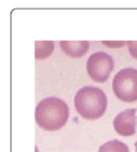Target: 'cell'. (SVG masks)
I'll return each mask as SVG.
<instances>
[{
    "instance_id": "10",
    "label": "cell",
    "mask_w": 137,
    "mask_h": 152,
    "mask_svg": "<svg viewBox=\"0 0 137 152\" xmlns=\"http://www.w3.org/2000/svg\"><path fill=\"white\" fill-rule=\"evenodd\" d=\"M135 147H136V152H137V142H135Z\"/></svg>"
},
{
    "instance_id": "9",
    "label": "cell",
    "mask_w": 137,
    "mask_h": 152,
    "mask_svg": "<svg viewBox=\"0 0 137 152\" xmlns=\"http://www.w3.org/2000/svg\"><path fill=\"white\" fill-rule=\"evenodd\" d=\"M128 45L129 53H130V55L133 58H135L137 60V42L129 41V42H128Z\"/></svg>"
},
{
    "instance_id": "1",
    "label": "cell",
    "mask_w": 137,
    "mask_h": 152,
    "mask_svg": "<svg viewBox=\"0 0 137 152\" xmlns=\"http://www.w3.org/2000/svg\"><path fill=\"white\" fill-rule=\"evenodd\" d=\"M70 114L68 105L57 97L42 100L35 110L36 121L46 131H57L65 126Z\"/></svg>"
},
{
    "instance_id": "4",
    "label": "cell",
    "mask_w": 137,
    "mask_h": 152,
    "mask_svg": "<svg viewBox=\"0 0 137 152\" xmlns=\"http://www.w3.org/2000/svg\"><path fill=\"white\" fill-rule=\"evenodd\" d=\"M113 69V58L103 51L93 53L87 60V73L96 83H105Z\"/></svg>"
},
{
    "instance_id": "8",
    "label": "cell",
    "mask_w": 137,
    "mask_h": 152,
    "mask_svg": "<svg viewBox=\"0 0 137 152\" xmlns=\"http://www.w3.org/2000/svg\"><path fill=\"white\" fill-rule=\"evenodd\" d=\"M99 152H130L128 145L118 140H113L101 145Z\"/></svg>"
},
{
    "instance_id": "7",
    "label": "cell",
    "mask_w": 137,
    "mask_h": 152,
    "mask_svg": "<svg viewBox=\"0 0 137 152\" xmlns=\"http://www.w3.org/2000/svg\"><path fill=\"white\" fill-rule=\"evenodd\" d=\"M54 49L53 42L46 41V42L35 43V57L37 59H44L52 53Z\"/></svg>"
},
{
    "instance_id": "6",
    "label": "cell",
    "mask_w": 137,
    "mask_h": 152,
    "mask_svg": "<svg viewBox=\"0 0 137 152\" xmlns=\"http://www.w3.org/2000/svg\"><path fill=\"white\" fill-rule=\"evenodd\" d=\"M90 44L87 41H78V42H70V41H61L60 48L66 55L72 58H78L83 56L88 51Z\"/></svg>"
},
{
    "instance_id": "3",
    "label": "cell",
    "mask_w": 137,
    "mask_h": 152,
    "mask_svg": "<svg viewBox=\"0 0 137 152\" xmlns=\"http://www.w3.org/2000/svg\"><path fill=\"white\" fill-rule=\"evenodd\" d=\"M114 94L124 102L137 100V70L133 68L122 69L113 79Z\"/></svg>"
},
{
    "instance_id": "2",
    "label": "cell",
    "mask_w": 137,
    "mask_h": 152,
    "mask_svg": "<svg viewBox=\"0 0 137 152\" xmlns=\"http://www.w3.org/2000/svg\"><path fill=\"white\" fill-rule=\"evenodd\" d=\"M75 107L81 117L87 120H96L106 112V95L98 87H82L75 97Z\"/></svg>"
},
{
    "instance_id": "5",
    "label": "cell",
    "mask_w": 137,
    "mask_h": 152,
    "mask_svg": "<svg viewBox=\"0 0 137 152\" xmlns=\"http://www.w3.org/2000/svg\"><path fill=\"white\" fill-rule=\"evenodd\" d=\"M115 131L120 136L130 137L136 132V110L128 109L117 114L113 122Z\"/></svg>"
}]
</instances>
